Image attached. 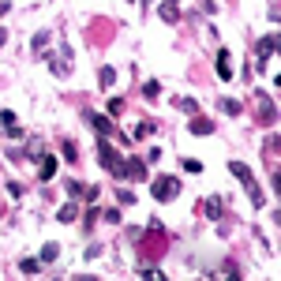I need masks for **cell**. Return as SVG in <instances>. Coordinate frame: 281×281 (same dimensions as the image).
<instances>
[{
    "instance_id": "d6986e66",
    "label": "cell",
    "mask_w": 281,
    "mask_h": 281,
    "mask_svg": "<svg viewBox=\"0 0 281 281\" xmlns=\"http://www.w3.org/2000/svg\"><path fill=\"white\" fill-rule=\"evenodd\" d=\"M221 210H225V206H221L218 199H206V218H221Z\"/></svg>"
},
{
    "instance_id": "7402d4cb",
    "label": "cell",
    "mask_w": 281,
    "mask_h": 281,
    "mask_svg": "<svg viewBox=\"0 0 281 281\" xmlns=\"http://www.w3.org/2000/svg\"><path fill=\"white\" fill-rule=\"evenodd\" d=\"M184 169H188V172H202V161H195V158H184Z\"/></svg>"
},
{
    "instance_id": "9a60e30c",
    "label": "cell",
    "mask_w": 281,
    "mask_h": 281,
    "mask_svg": "<svg viewBox=\"0 0 281 281\" xmlns=\"http://www.w3.org/2000/svg\"><path fill=\"white\" fill-rule=\"evenodd\" d=\"M98 79H101V86H105V90H109V86L116 83V72H113V67H101V72H98Z\"/></svg>"
},
{
    "instance_id": "5bb4252c",
    "label": "cell",
    "mask_w": 281,
    "mask_h": 281,
    "mask_svg": "<svg viewBox=\"0 0 281 281\" xmlns=\"http://www.w3.org/2000/svg\"><path fill=\"white\" fill-rule=\"evenodd\" d=\"M56 255H60V244H45V248H42V263H45V266L56 263Z\"/></svg>"
},
{
    "instance_id": "5b68a950",
    "label": "cell",
    "mask_w": 281,
    "mask_h": 281,
    "mask_svg": "<svg viewBox=\"0 0 281 281\" xmlns=\"http://www.w3.org/2000/svg\"><path fill=\"white\" fill-rule=\"evenodd\" d=\"M56 169H60V165H56V158H53V154H38V177H42V180H53L56 177Z\"/></svg>"
},
{
    "instance_id": "83f0119b",
    "label": "cell",
    "mask_w": 281,
    "mask_h": 281,
    "mask_svg": "<svg viewBox=\"0 0 281 281\" xmlns=\"http://www.w3.org/2000/svg\"><path fill=\"white\" fill-rule=\"evenodd\" d=\"M8 42V30H4V26H0V45H4Z\"/></svg>"
},
{
    "instance_id": "9c48e42d",
    "label": "cell",
    "mask_w": 281,
    "mask_h": 281,
    "mask_svg": "<svg viewBox=\"0 0 281 281\" xmlns=\"http://www.w3.org/2000/svg\"><path fill=\"white\" fill-rule=\"evenodd\" d=\"M75 218H79V199L64 202V206L56 210V221H64V225H67V221H75Z\"/></svg>"
},
{
    "instance_id": "44dd1931",
    "label": "cell",
    "mask_w": 281,
    "mask_h": 281,
    "mask_svg": "<svg viewBox=\"0 0 281 281\" xmlns=\"http://www.w3.org/2000/svg\"><path fill=\"white\" fill-rule=\"evenodd\" d=\"M98 218H101V214H98V210H94V206H90V214H86V221H83V225H86V232H90L94 225H98Z\"/></svg>"
},
{
    "instance_id": "ac0fdd59",
    "label": "cell",
    "mask_w": 281,
    "mask_h": 281,
    "mask_svg": "<svg viewBox=\"0 0 281 281\" xmlns=\"http://www.w3.org/2000/svg\"><path fill=\"white\" fill-rule=\"evenodd\" d=\"M172 105H180L184 113H199V105L191 101V98H172Z\"/></svg>"
},
{
    "instance_id": "30bf717a",
    "label": "cell",
    "mask_w": 281,
    "mask_h": 281,
    "mask_svg": "<svg viewBox=\"0 0 281 281\" xmlns=\"http://www.w3.org/2000/svg\"><path fill=\"white\" fill-rule=\"evenodd\" d=\"M218 75L221 79H232V56H229V49L218 53Z\"/></svg>"
},
{
    "instance_id": "603a6c76",
    "label": "cell",
    "mask_w": 281,
    "mask_h": 281,
    "mask_svg": "<svg viewBox=\"0 0 281 281\" xmlns=\"http://www.w3.org/2000/svg\"><path fill=\"white\" fill-rule=\"evenodd\" d=\"M221 109H225L229 116H236V113H240V101H232V98H229V101H221Z\"/></svg>"
},
{
    "instance_id": "cb8c5ba5",
    "label": "cell",
    "mask_w": 281,
    "mask_h": 281,
    "mask_svg": "<svg viewBox=\"0 0 281 281\" xmlns=\"http://www.w3.org/2000/svg\"><path fill=\"white\" fill-rule=\"evenodd\" d=\"M120 113H124V101L113 98V101H109V116H120Z\"/></svg>"
},
{
    "instance_id": "d4e9b609",
    "label": "cell",
    "mask_w": 281,
    "mask_h": 281,
    "mask_svg": "<svg viewBox=\"0 0 281 281\" xmlns=\"http://www.w3.org/2000/svg\"><path fill=\"white\" fill-rule=\"evenodd\" d=\"M143 94H147V98H158L161 86H158V83H147V86H143Z\"/></svg>"
},
{
    "instance_id": "484cf974",
    "label": "cell",
    "mask_w": 281,
    "mask_h": 281,
    "mask_svg": "<svg viewBox=\"0 0 281 281\" xmlns=\"http://www.w3.org/2000/svg\"><path fill=\"white\" fill-rule=\"evenodd\" d=\"M105 221H109V225H120V210L109 206V210H105Z\"/></svg>"
},
{
    "instance_id": "4316f807",
    "label": "cell",
    "mask_w": 281,
    "mask_h": 281,
    "mask_svg": "<svg viewBox=\"0 0 281 281\" xmlns=\"http://www.w3.org/2000/svg\"><path fill=\"white\" fill-rule=\"evenodd\" d=\"M154 124H135V139H143V135H150Z\"/></svg>"
},
{
    "instance_id": "52a82bcc",
    "label": "cell",
    "mask_w": 281,
    "mask_h": 281,
    "mask_svg": "<svg viewBox=\"0 0 281 281\" xmlns=\"http://www.w3.org/2000/svg\"><path fill=\"white\" fill-rule=\"evenodd\" d=\"M86 120H90V128L98 131L101 139H109V135H113V120H109V116H98V113H86Z\"/></svg>"
},
{
    "instance_id": "4fadbf2b",
    "label": "cell",
    "mask_w": 281,
    "mask_h": 281,
    "mask_svg": "<svg viewBox=\"0 0 281 281\" xmlns=\"http://www.w3.org/2000/svg\"><path fill=\"white\" fill-rule=\"evenodd\" d=\"M161 19H165V23H177V19H180L177 0H165V4H161Z\"/></svg>"
},
{
    "instance_id": "7a4b0ae2",
    "label": "cell",
    "mask_w": 281,
    "mask_h": 281,
    "mask_svg": "<svg viewBox=\"0 0 281 281\" xmlns=\"http://www.w3.org/2000/svg\"><path fill=\"white\" fill-rule=\"evenodd\" d=\"M72 60H75V49H72V45H60L56 56L49 60V72L56 75V79H67V75H72Z\"/></svg>"
},
{
    "instance_id": "ba28073f",
    "label": "cell",
    "mask_w": 281,
    "mask_h": 281,
    "mask_svg": "<svg viewBox=\"0 0 281 281\" xmlns=\"http://www.w3.org/2000/svg\"><path fill=\"white\" fill-rule=\"evenodd\" d=\"M274 49H277V34H266L263 42L255 45V56L259 60H274Z\"/></svg>"
},
{
    "instance_id": "7c38bea8",
    "label": "cell",
    "mask_w": 281,
    "mask_h": 281,
    "mask_svg": "<svg viewBox=\"0 0 281 281\" xmlns=\"http://www.w3.org/2000/svg\"><path fill=\"white\" fill-rule=\"evenodd\" d=\"M191 131H195V135H210V131H214V120H206V116H195V120H191Z\"/></svg>"
},
{
    "instance_id": "3957f363",
    "label": "cell",
    "mask_w": 281,
    "mask_h": 281,
    "mask_svg": "<svg viewBox=\"0 0 281 281\" xmlns=\"http://www.w3.org/2000/svg\"><path fill=\"white\" fill-rule=\"evenodd\" d=\"M98 158H101V165L109 169L116 180H124V158H120V154H116V150H113V147H109L105 139L98 143Z\"/></svg>"
},
{
    "instance_id": "2e32d148",
    "label": "cell",
    "mask_w": 281,
    "mask_h": 281,
    "mask_svg": "<svg viewBox=\"0 0 281 281\" xmlns=\"http://www.w3.org/2000/svg\"><path fill=\"white\" fill-rule=\"evenodd\" d=\"M45 45H49V30H38V34H34V49L45 53Z\"/></svg>"
},
{
    "instance_id": "e0dca14e",
    "label": "cell",
    "mask_w": 281,
    "mask_h": 281,
    "mask_svg": "<svg viewBox=\"0 0 281 281\" xmlns=\"http://www.w3.org/2000/svg\"><path fill=\"white\" fill-rule=\"evenodd\" d=\"M19 270H23V274H38V270H42V263H38V259H23V263H19Z\"/></svg>"
},
{
    "instance_id": "8fae6325",
    "label": "cell",
    "mask_w": 281,
    "mask_h": 281,
    "mask_svg": "<svg viewBox=\"0 0 281 281\" xmlns=\"http://www.w3.org/2000/svg\"><path fill=\"white\" fill-rule=\"evenodd\" d=\"M0 124L8 128V135H12V139H19V120H15V113H12V109L0 113Z\"/></svg>"
},
{
    "instance_id": "8992f818",
    "label": "cell",
    "mask_w": 281,
    "mask_h": 281,
    "mask_svg": "<svg viewBox=\"0 0 281 281\" xmlns=\"http://www.w3.org/2000/svg\"><path fill=\"white\" fill-rule=\"evenodd\" d=\"M124 180H147V161L143 158H128L124 161Z\"/></svg>"
},
{
    "instance_id": "6da1fadb",
    "label": "cell",
    "mask_w": 281,
    "mask_h": 281,
    "mask_svg": "<svg viewBox=\"0 0 281 281\" xmlns=\"http://www.w3.org/2000/svg\"><path fill=\"white\" fill-rule=\"evenodd\" d=\"M229 169H232V177H236V180H240V184H244V188L251 191V202H255V206H263V191H259V180L251 177V169L244 165V161H232Z\"/></svg>"
},
{
    "instance_id": "ffe728a7",
    "label": "cell",
    "mask_w": 281,
    "mask_h": 281,
    "mask_svg": "<svg viewBox=\"0 0 281 281\" xmlns=\"http://www.w3.org/2000/svg\"><path fill=\"white\" fill-rule=\"evenodd\" d=\"M67 195H86V184H79V180H67Z\"/></svg>"
},
{
    "instance_id": "277c9868",
    "label": "cell",
    "mask_w": 281,
    "mask_h": 281,
    "mask_svg": "<svg viewBox=\"0 0 281 281\" xmlns=\"http://www.w3.org/2000/svg\"><path fill=\"white\" fill-rule=\"evenodd\" d=\"M150 191H154V199H158V202H169L172 195H180V184L172 180V177H158V180L150 184Z\"/></svg>"
}]
</instances>
